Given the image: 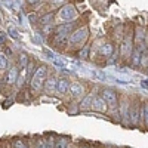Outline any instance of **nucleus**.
Returning <instances> with one entry per match:
<instances>
[{"instance_id":"obj_1","label":"nucleus","mask_w":148,"mask_h":148,"mask_svg":"<svg viewBox=\"0 0 148 148\" xmlns=\"http://www.w3.org/2000/svg\"><path fill=\"white\" fill-rule=\"evenodd\" d=\"M45 77H46V68L45 67H40L34 73V76L31 79V89L34 90H40L42 86H43V82H45Z\"/></svg>"},{"instance_id":"obj_2","label":"nucleus","mask_w":148,"mask_h":148,"mask_svg":"<svg viewBox=\"0 0 148 148\" xmlns=\"http://www.w3.org/2000/svg\"><path fill=\"white\" fill-rule=\"evenodd\" d=\"M76 16H77V10L73 5H65L59 10V18L62 21H73Z\"/></svg>"},{"instance_id":"obj_3","label":"nucleus","mask_w":148,"mask_h":148,"mask_svg":"<svg viewBox=\"0 0 148 148\" xmlns=\"http://www.w3.org/2000/svg\"><path fill=\"white\" fill-rule=\"evenodd\" d=\"M88 34H89V28L88 27H82L79 30H76L71 36H70V43H80L84 42L88 39Z\"/></svg>"},{"instance_id":"obj_4","label":"nucleus","mask_w":148,"mask_h":148,"mask_svg":"<svg viewBox=\"0 0 148 148\" xmlns=\"http://www.w3.org/2000/svg\"><path fill=\"white\" fill-rule=\"evenodd\" d=\"M102 98L107 101V104L111 105V107H114V105L117 104V95H116V92L110 90V89L102 90Z\"/></svg>"},{"instance_id":"obj_5","label":"nucleus","mask_w":148,"mask_h":148,"mask_svg":"<svg viewBox=\"0 0 148 148\" xmlns=\"http://www.w3.org/2000/svg\"><path fill=\"white\" fill-rule=\"evenodd\" d=\"M68 42H70L68 33H58L56 37H55V45L59 46V47H64L65 45H68Z\"/></svg>"},{"instance_id":"obj_6","label":"nucleus","mask_w":148,"mask_h":148,"mask_svg":"<svg viewBox=\"0 0 148 148\" xmlns=\"http://www.w3.org/2000/svg\"><path fill=\"white\" fill-rule=\"evenodd\" d=\"M93 108L96 111H99V113H105L107 111V101L104 98H93Z\"/></svg>"},{"instance_id":"obj_7","label":"nucleus","mask_w":148,"mask_h":148,"mask_svg":"<svg viewBox=\"0 0 148 148\" xmlns=\"http://www.w3.org/2000/svg\"><path fill=\"white\" fill-rule=\"evenodd\" d=\"M120 52H121L123 56H130V53H132V42H130V39L126 37V39L123 40L121 47H120Z\"/></svg>"},{"instance_id":"obj_8","label":"nucleus","mask_w":148,"mask_h":148,"mask_svg":"<svg viewBox=\"0 0 148 148\" xmlns=\"http://www.w3.org/2000/svg\"><path fill=\"white\" fill-rule=\"evenodd\" d=\"M45 89L47 93H53L58 90V80L55 77H51V79H47L46 80V84H45Z\"/></svg>"},{"instance_id":"obj_9","label":"nucleus","mask_w":148,"mask_h":148,"mask_svg":"<svg viewBox=\"0 0 148 148\" xmlns=\"http://www.w3.org/2000/svg\"><path fill=\"white\" fill-rule=\"evenodd\" d=\"M70 92L74 98H80V96H83L84 89H83V86L80 83H71L70 84Z\"/></svg>"},{"instance_id":"obj_10","label":"nucleus","mask_w":148,"mask_h":148,"mask_svg":"<svg viewBox=\"0 0 148 148\" xmlns=\"http://www.w3.org/2000/svg\"><path fill=\"white\" fill-rule=\"evenodd\" d=\"M139 113H141V111H139V107L135 105V107L132 108V113L129 114V116H130V123H132V125H135V126H136L138 121H139Z\"/></svg>"},{"instance_id":"obj_11","label":"nucleus","mask_w":148,"mask_h":148,"mask_svg":"<svg viewBox=\"0 0 148 148\" xmlns=\"http://www.w3.org/2000/svg\"><path fill=\"white\" fill-rule=\"evenodd\" d=\"M70 89V84L65 79H61L58 80V92L59 93H67V90Z\"/></svg>"},{"instance_id":"obj_12","label":"nucleus","mask_w":148,"mask_h":148,"mask_svg":"<svg viewBox=\"0 0 148 148\" xmlns=\"http://www.w3.org/2000/svg\"><path fill=\"white\" fill-rule=\"evenodd\" d=\"M18 80V70L15 68V67H12L10 70H9V74H8V83L10 84V83H15Z\"/></svg>"},{"instance_id":"obj_13","label":"nucleus","mask_w":148,"mask_h":148,"mask_svg":"<svg viewBox=\"0 0 148 148\" xmlns=\"http://www.w3.org/2000/svg\"><path fill=\"white\" fill-rule=\"evenodd\" d=\"M141 58H142V51H139V49H136V51L133 52L132 64H133V65H139V64H141Z\"/></svg>"},{"instance_id":"obj_14","label":"nucleus","mask_w":148,"mask_h":148,"mask_svg":"<svg viewBox=\"0 0 148 148\" xmlns=\"http://www.w3.org/2000/svg\"><path fill=\"white\" fill-rule=\"evenodd\" d=\"M101 53L104 56H111V53H113V46L110 43H104L102 47H101Z\"/></svg>"},{"instance_id":"obj_15","label":"nucleus","mask_w":148,"mask_h":148,"mask_svg":"<svg viewBox=\"0 0 148 148\" xmlns=\"http://www.w3.org/2000/svg\"><path fill=\"white\" fill-rule=\"evenodd\" d=\"M55 148H68V141L65 138H59L55 141Z\"/></svg>"},{"instance_id":"obj_16","label":"nucleus","mask_w":148,"mask_h":148,"mask_svg":"<svg viewBox=\"0 0 148 148\" xmlns=\"http://www.w3.org/2000/svg\"><path fill=\"white\" fill-rule=\"evenodd\" d=\"M141 113L144 116V121H145V126L148 127V102L144 104V107L141 108Z\"/></svg>"},{"instance_id":"obj_17","label":"nucleus","mask_w":148,"mask_h":148,"mask_svg":"<svg viewBox=\"0 0 148 148\" xmlns=\"http://www.w3.org/2000/svg\"><path fill=\"white\" fill-rule=\"evenodd\" d=\"M8 65V59H6V55L5 53H0V71H3Z\"/></svg>"},{"instance_id":"obj_18","label":"nucleus","mask_w":148,"mask_h":148,"mask_svg":"<svg viewBox=\"0 0 148 148\" xmlns=\"http://www.w3.org/2000/svg\"><path fill=\"white\" fill-rule=\"evenodd\" d=\"M129 105H127V102H123L121 104V117L123 119H126L127 116H129V108H127Z\"/></svg>"},{"instance_id":"obj_19","label":"nucleus","mask_w":148,"mask_h":148,"mask_svg":"<svg viewBox=\"0 0 148 148\" xmlns=\"http://www.w3.org/2000/svg\"><path fill=\"white\" fill-rule=\"evenodd\" d=\"M52 62H53V65L58 67V68H64V67H65V62H64V61H61V59H58V58H53Z\"/></svg>"},{"instance_id":"obj_20","label":"nucleus","mask_w":148,"mask_h":148,"mask_svg":"<svg viewBox=\"0 0 148 148\" xmlns=\"http://www.w3.org/2000/svg\"><path fill=\"white\" fill-rule=\"evenodd\" d=\"M93 99V95H89L88 98H86V99L83 101V104H82V108H88L89 105H90V101Z\"/></svg>"},{"instance_id":"obj_21","label":"nucleus","mask_w":148,"mask_h":148,"mask_svg":"<svg viewBox=\"0 0 148 148\" xmlns=\"http://www.w3.org/2000/svg\"><path fill=\"white\" fill-rule=\"evenodd\" d=\"M8 30H9V34H10L12 37H14V39H18V37H19V36H18V31L15 30V27L9 25V27H8Z\"/></svg>"},{"instance_id":"obj_22","label":"nucleus","mask_w":148,"mask_h":148,"mask_svg":"<svg viewBox=\"0 0 148 148\" xmlns=\"http://www.w3.org/2000/svg\"><path fill=\"white\" fill-rule=\"evenodd\" d=\"M141 64H142V65H145V67H148V52L142 53V58H141Z\"/></svg>"},{"instance_id":"obj_23","label":"nucleus","mask_w":148,"mask_h":148,"mask_svg":"<svg viewBox=\"0 0 148 148\" xmlns=\"http://www.w3.org/2000/svg\"><path fill=\"white\" fill-rule=\"evenodd\" d=\"M46 147H47V148H55V141H53V138H47Z\"/></svg>"},{"instance_id":"obj_24","label":"nucleus","mask_w":148,"mask_h":148,"mask_svg":"<svg viewBox=\"0 0 148 148\" xmlns=\"http://www.w3.org/2000/svg\"><path fill=\"white\" fill-rule=\"evenodd\" d=\"M14 147H15V148H27V147H25V144H24L22 141H15Z\"/></svg>"},{"instance_id":"obj_25","label":"nucleus","mask_w":148,"mask_h":148,"mask_svg":"<svg viewBox=\"0 0 148 148\" xmlns=\"http://www.w3.org/2000/svg\"><path fill=\"white\" fill-rule=\"evenodd\" d=\"M36 148H47V147H46V141H43V139H40L39 142H37V145H36Z\"/></svg>"},{"instance_id":"obj_26","label":"nucleus","mask_w":148,"mask_h":148,"mask_svg":"<svg viewBox=\"0 0 148 148\" xmlns=\"http://www.w3.org/2000/svg\"><path fill=\"white\" fill-rule=\"evenodd\" d=\"M21 62H22V67H27V56L25 55H21Z\"/></svg>"},{"instance_id":"obj_27","label":"nucleus","mask_w":148,"mask_h":148,"mask_svg":"<svg viewBox=\"0 0 148 148\" xmlns=\"http://www.w3.org/2000/svg\"><path fill=\"white\" fill-rule=\"evenodd\" d=\"M86 55H88V47H84V49H83V51L80 52V56H82V58H84Z\"/></svg>"},{"instance_id":"obj_28","label":"nucleus","mask_w":148,"mask_h":148,"mask_svg":"<svg viewBox=\"0 0 148 148\" xmlns=\"http://www.w3.org/2000/svg\"><path fill=\"white\" fill-rule=\"evenodd\" d=\"M52 2H53V3H56V5H59V3H62L64 0H52Z\"/></svg>"},{"instance_id":"obj_29","label":"nucleus","mask_w":148,"mask_h":148,"mask_svg":"<svg viewBox=\"0 0 148 148\" xmlns=\"http://www.w3.org/2000/svg\"><path fill=\"white\" fill-rule=\"evenodd\" d=\"M142 86H144V88H147V89H148V83H147V82H144V83H142Z\"/></svg>"},{"instance_id":"obj_30","label":"nucleus","mask_w":148,"mask_h":148,"mask_svg":"<svg viewBox=\"0 0 148 148\" xmlns=\"http://www.w3.org/2000/svg\"><path fill=\"white\" fill-rule=\"evenodd\" d=\"M28 2H30V3H36V2H37V0H28Z\"/></svg>"},{"instance_id":"obj_31","label":"nucleus","mask_w":148,"mask_h":148,"mask_svg":"<svg viewBox=\"0 0 148 148\" xmlns=\"http://www.w3.org/2000/svg\"><path fill=\"white\" fill-rule=\"evenodd\" d=\"M0 21H2V16H0Z\"/></svg>"},{"instance_id":"obj_32","label":"nucleus","mask_w":148,"mask_h":148,"mask_svg":"<svg viewBox=\"0 0 148 148\" xmlns=\"http://www.w3.org/2000/svg\"><path fill=\"white\" fill-rule=\"evenodd\" d=\"M68 148H73V147H68Z\"/></svg>"}]
</instances>
